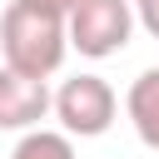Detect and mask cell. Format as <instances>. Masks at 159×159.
<instances>
[{
    "instance_id": "3",
    "label": "cell",
    "mask_w": 159,
    "mask_h": 159,
    "mask_svg": "<svg viewBox=\"0 0 159 159\" xmlns=\"http://www.w3.org/2000/svg\"><path fill=\"white\" fill-rule=\"evenodd\" d=\"M134 0H80V10L70 15V50H80L84 60H109L134 40Z\"/></svg>"
},
{
    "instance_id": "1",
    "label": "cell",
    "mask_w": 159,
    "mask_h": 159,
    "mask_svg": "<svg viewBox=\"0 0 159 159\" xmlns=\"http://www.w3.org/2000/svg\"><path fill=\"white\" fill-rule=\"evenodd\" d=\"M0 55H5V70L50 80L70 55V20L50 15L30 0H10L0 15Z\"/></svg>"
},
{
    "instance_id": "4",
    "label": "cell",
    "mask_w": 159,
    "mask_h": 159,
    "mask_svg": "<svg viewBox=\"0 0 159 159\" xmlns=\"http://www.w3.org/2000/svg\"><path fill=\"white\" fill-rule=\"evenodd\" d=\"M55 114V94L45 80H30V75H15L0 65V129L5 134H30V129H45L40 119Z\"/></svg>"
},
{
    "instance_id": "6",
    "label": "cell",
    "mask_w": 159,
    "mask_h": 159,
    "mask_svg": "<svg viewBox=\"0 0 159 159\" xmlns=\"http://www.w3.org/2000/svg\"><path fill=\"white\" fill-rule=\"evenodd\" d=\"M10 159H75V139L65 129H30L15 139Z\"/></svg>"
},
{
    "instance_id": "9",
    "label": "cell",
    "mask_w": 159,
    "mask_h": 159,
    "mask_svg": "<svg viewBox=\"0 0 159 159\" xmlns=\"http://www.w3.org/2000/svg\"><path fill=\"white\" fill-rule=\"evenodd\" d=\"M134 5H139V0H134Z\"/></svg>"
},
{
    "instance_id": "8",
    "label": "cell",
    "mask_w": 159,
    "mask_h": 159,
    "mask_svg": "<svg viewBox=\"0 0 159 159\" xmlns=\"http://www.w3.org/2000/svg\"><path fill=\"white\" fill-rule=\"evenodd\" d=\"M30 5H40V10H50V15H65V20L80 10V0H30Z\"/></svg>"
},
{
    "instance_id": "2",
    "label": "cell",
    "mask_w": 159,
    "mask_h": 159,
    "mask_svg": "<svg viewBox=\"0 0 159 159\" xmlns=\"http://www.w3.org/2000/svg\"><path fill=\"white\" fill-rule=\"evenodd\" d=\"M55 119L70 139H99L114 129L119 119V94L104 75H70L60 89H55Z\"/></svg>"
},
{
    "instance_id": "5",
    "label": "cell",
    "mask_w": 159,
    "mask_h": 159,
    "mask_svg": "<svg viewBox=\"0 0 159 159\" xmlns=\"http://www.w3.org/2000/svg\"><path fill=\"white\" fill-rule=\"evenodd\" d=\"M124 119L144 149H159V65L139 70L134 84L124 89Z\"/></svg>"
},
{
    "instance_id": "7",
    "label": "cell",
    "mask_w": 159,
    "mask_h": 159,
    "mask_svg": "<svg viewBox=\"0 0 159 159\" xmlns=\"http://www.w3.org/2000/svg\"><path fill=\"white\" fill-rule=\"evenodd\" d=\"M134 10H139V30H144V35H154V40H159V0H139V5H134Z\"/></svg>"
}]
</instances>
